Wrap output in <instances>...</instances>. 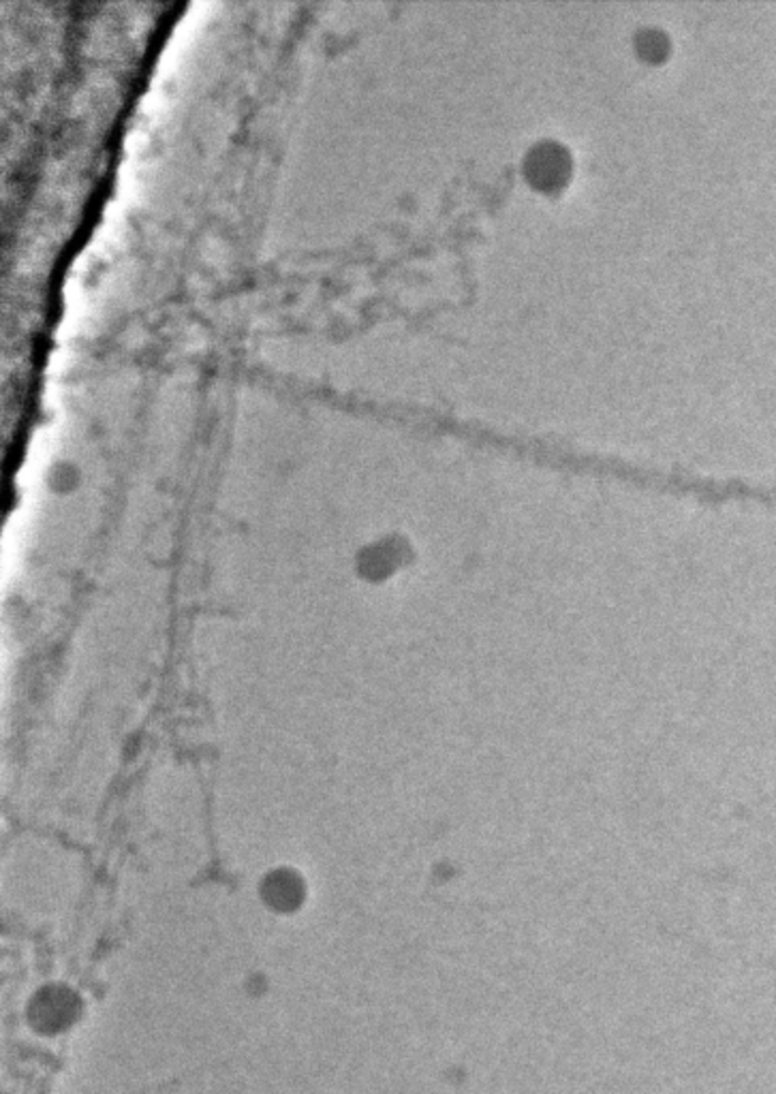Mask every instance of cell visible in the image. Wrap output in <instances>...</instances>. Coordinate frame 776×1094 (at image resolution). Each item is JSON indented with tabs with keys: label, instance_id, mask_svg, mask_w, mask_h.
<instances>
[{
	"label": "cell",
	"instance_id": "1",
	"mask_svg": "<svg viewBox=\"0 0 776 1094\" xmlns=\"http://www.w3.org/2000/svg\"><path fill=\"white\" fill-rule=\"evenodd\" d=\"M527 173L539 189H555L569 173V157L556 143H541L528 152Z\"/></svg>",
	"mask_w": 776,
	"mask_h": 1094
}]
</instances>
